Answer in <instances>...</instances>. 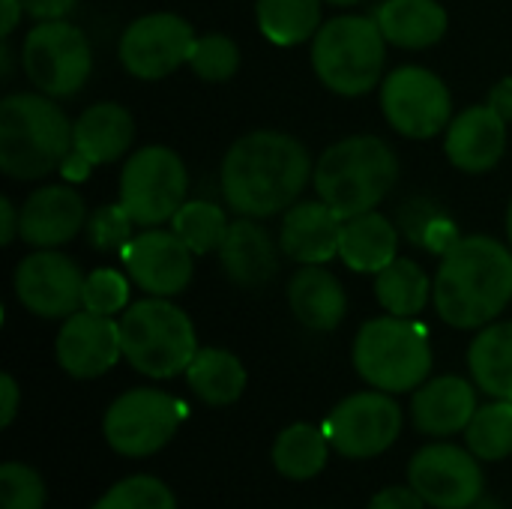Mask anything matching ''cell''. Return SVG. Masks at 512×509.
I'll list each match as a JSON object with an SVG mask.
<instances>
[{"label": "cell", "instance_id": "obj_4", "mask_svg": "<svg viewBox=\"0 0 512 509\" xmlns=\"http://www.w3.org/2000/svg\"><path fill=\"white\" fill-rule=\"evenodd\" d=\"M399 180V156L378 135H351L330 144L315 162V192L342 219L375 210Z\"/></svg>", "mask_w": 512, "mask_h": 509}, {"label": "cell", "instance_id": "obj_5", "mask_svg": "<svg viewBox=\"0 0 512 509\" xmlns=\"http://www.w3.org/2000/svg\"><path fill=\"white\" fill-rule=\"evenodd\" d=\"M354 369L384 393H408L432 375V339L417 318L381 315L360 327L354 339Z\"/></svg>", "mask_w": 512, "mask_h": 509}, {"label": "cell", "instance_id": "obj_13", "mask_svg": "<svg viewBox=\"0 0 512 509\" xmlns=\"http://www.w3.org/2000/svg\"><path fill=\"white\" fill-rule=\"evenodd\" d=\"M195 39V30L183 15L150 12L135 18L120 33L117 57L132 78L162 81L174 75L183 63H189Z\"/></svg>", "mask_w": 512, "mask_h": 509}, {"label": "cell", "instance_id": "obj_39", "mask_svg": "<svg viewBox=\"0 0 512 509\" xmlns=\"http://www.w3.org/2000/svg\"><path fill=\"white\" fill-rule=\"evenodd\" d=\"M429 504L411 486H390L372 498L369 509H426Z\"/></svg>", "mask_w": 512, "mask_h": 509}, {"label": "cell", "instance_id": "obj_20", "mask_svg": "<svg viewBox=\"0 0 512 509\" xmlns=\"http://www.w3.org/2000/svg\"><path fill=\"white\" fill-rule=\"evenodd\" d=\"M84 225L87 207L72 186H42L21 204V240L33 249H60Z\"/></svg>", "mask_w": 512, "mask_h": 509}, {"label": "cell", "instance_id": "obj_19", "mask_svg": "<svg viewBox=\"0 0 512 509\" xmlns=\"http://www.w3.org/2000/svg\"><path fill=\"white\" fill-rule=\"evenodd\" d=\"M444 153L465 174H489L507 153V120L489 102L465 108L447 126Z\"/></svg>", "mask_w": 512, "mask_h": 509}, {"label": "cell", "instance_id": "obj_43", "mask_svg": "<svg viewBox=\"0 0 512 509\" xmlns=\"http://www.w3.org/2000/svg\"><path fill=\"white\" fill-rule=\"evenodd\" d=\"M489 105H492L507 123H512V78H504V81H498V84L492 87Z\"/></svg>", "mask_w": 512, "mask_h": 509}, {"label": "cell", "instance_id": "obj_22", "mask_svg": "<svg viewBox=\"0 0 512 509\" xmlns=\"http://www.w3.org/2000/svg\"><path fill=\"white\" fill-rule=\"evenodd\" d=\"M477 408V387L471 381L459 375H441L417 387L411 399V420L423 435L450 438L468 429Z\"/></svg>", "mask_w": 512, "mask_h": 509}, {"label": "cell", "instance_id": "obj_8", "mask_svg": "<svg viewBox=\"0 0 512 509\" xmlns=\"http://www.w3.org/2000/svg\"><path fill=\"white\" fill-rule=\"evenodd\" d=\"M120 204L138 228H159L189 201L183 159L165 144L138 147L120 171Z\"/></svg>", "mask_w": 512, "mask_h": 509}, {"label": "cell", "instance_id": "obj_10", "mask_svg": "<svg viewBox=\"0 0 512 509\" xmlns=\"http://www.w3.org/2000/svg\"><path fill=\"white\" fill-rule=\"evenodd\" d=\"M186 420V405L162 390L138 387L111 402L102 420L108 447L126 459H147L159 453Z\"/></svg>", "mask_w": 512, "mask_h": 509}, {"label": "cell", "instance_id": "obj_28", "mask_svg": "<svg viewBox=\"0 0 512 509\" xmlns=\"http://www.w3.org/2000/svg\"><path fill=\"white\" fill-rule=\"evenodd\" d=\"M189 390L210 408L234 405L246 390V366L225 348H198L186 369Z\"/></svg>", "mask_w": 512, "mask_h": 509}, {"label": "cell", "instance_id": "obj_17", "mask_svg": "<svg viewBox=\"0 0 512 509\" xmlns=\"http://www.w3.org/2000/svg\"><path fill=\"white\" fill-rule=\"evenodd\" d=\"M54 354L66 375L78 381L102 378L123 357L120 324L108 315L78 309L75 315L63 321L57 342H54Z\"/></svg>", "mask_w": 512, "mask_h": 509}, {"label": "cell", "instance_id": "obj_21", "mask_svg": "<svg viewBox=\"0 0 512 509\" xmlns=\"http://www.w3.org/2000/svg\"><path fill=\"white\" fill-rule=\"evenodd\" d=\"M342 216L318 201H297L285 210L279 228V249L297 264H330L339 258V237H342Z\"/></svg>", "mask_w": 512, "mask_h": 509}, {"label": "cell", "instance_id": "obj_23", "mask_svg": "<svg viewBox=\"0 0 512 509\" xmlns=\"http://www.w3.org/2000/svg\"><path fill=\"white\" fill-rule=\"evenodd\" d=\"M219 264L237 288L252 291L276 276L279 249L258 219L240 216L228 225V234L219 246Z\"/></svg>", "mask_w": 512, "mask_h": 509}, {"label": "cell", "instance_id": "obj_14", "mask_svg": "<svg viewBox=\"0 0 512 509\" xmlns=\"http://www.w3.org/2000/svg\"><path fill=\"white\" fill-rule=\"evenodd\" d=\"M84 273L60 249H36L18 261L12 288L18 303L45 321H66L84 309Z\"/></svg>", "mask_w": 512, "mask_h": 509}, {"label": "cell", "instance_id": "obj_16", "mask_svg": "<svg viewBox=\"0 0 512 509\" xmlns=\"http://www.w3.org/2000/svg\"><path fill=\"white\" fill-rule=\"evenodd\" d=\"M126 276L147 297H177L195 276V252L171 228H144L120 252Z\"/></svg>", "mask_w": 512, "mask_h": 509}, {"label": "cell", "instance_id": "obj_32", "mask_svg": "<svg viewBox=\"0 0 512 509\" xmlns=\"http://www.w3.org/2000/svg\"><path fill=\"white\" fill-rule=\"evenodd\" d=\"M168 225L195 255H210V252H219L231 222L219 204L207 198H192L174 213Z\"/></svg>", "mask_w": 512, "mask_h": 509}, {"label": "cell", "instance_id": "obj_12", "mask_svg": "<svg viewBox=\"0 0 512 509\" xmlns=\"http://www.w3.org/2000/svg\"><path fill=\"white\" fill-rule=\"evenodd\" d=\"M333 450L345 459H375L402 435V408L393 393L366 390L342 399L324 423Z\"/></svg>", "mask_w": 512, "mask_h": 509}, {"label": "cell", "instance_id": "obj_41", "mask_svg": "<svg viewBox=\"0 0 512 509\" xmlns=\"http://www.w3.org/2000/svg\"><path fill=\"white\" fill-rule=\"evenodd\" d=\"M21 237V210H15L12 198H0V243L12 246V240Z\"/></svg>", "mask_w": 512, "mask_h": 509}, {"label": "cell", "instance_id": "obj_1", "mask_svg": "<svg viewBox=\"0 0 512 509\" xmlns=\"http://www.w3.org/2000/svg\"><path fill=\"white\" fill-rule=\"evenodd\" d=\"M312 174L309 150L294 135L258 129L228 147L219 186L237 216L270 219L300 201Z\"/></svg>", "mask_w": 512, "mask_h": 509}, {"label": "cell", "instance_id": "obj_38", "mask_svg": "<svg viewBox=\"0 0 512 509\" xmlns=\"http://www.w3.org/2000/svg\"><path fill=\"white\" fill-rule=\"evenodd\" d=\"M45 483L42 477L21 462H6L0 468V509H42Z\"/></svg>", "mask_w": 512, "mask_h": 509}, {"label": "cell", "instance_id": "obj_35", "mask_svg": "<svg viewBox=\"0 0 512 509\" xmlns=\"http://www.w3.org/2000/svg\"><path fill=\"white\" fill-rule=\"evenodd\" d=\"M93 509H177V501L162 480L138 474L114 483Z\"/></svg>", "mask_w": 512, "mask_h": 509}, {"label": "cell", "instance_id": "obj_37", "mask_svg": "<svg viewBox=\"0 0 512 509\" xmlns=\"http://www.w3.org/2000/svg\"><path fill=\"white\" fill-rule=\"evenodd\" d=\"M129 306V279L120 270H93L84 279V309L96 315H123Z\"/></svg>", "mask_w": 512, "mask_h": 509}, {"label": "cell", "instance_id": "obj_24", "mask_svg": "<svg viewBox=\"0 0 512 509\" xmlns=\"http://www.w3.org/2000/svg\"><path fill=\"white\" fill-rule=\"evenodd\" d=\"M288 306L294 318L315 333L336 330L348 315L345 288L324 264H303L288 279Z\"/></svg>", "mask_w": 512, "mask_h": 509}, {"label": "cell", "instance_id": "obj_44", "mask_svg": "<svg viewBox=\"0 0 512 509\" xmlns=\"http://www.w3.org/2000/svg\"><path fill=\"white\" fill-rule=\"evenodd\" d=\"M21 15H27L21 0H0V36L3 39H9V33L18 27Z\"/></svg>", "mask_w": 512, "mask_h": 509}, {"label": "cell", "instance_id": "obj_33", "mask_svg": "<svg viewBox=\"0 0 512 509\" xmlns=\"http://www.w3.org/2000/svg\"><path fill=\"white\" fill-rule=\"evenodd\" d=\"M468 450L480 462H501L512 453V402L495 399L480 405L465 429Z\"/></svg>", "mask_w": 512, "mask_h": 509}, {"label": "cell", "instance_id": "obj_6", "mask_svg": "<svg viewBox=\"0 0 512 509\" xmlns=\"http://www.w3.org/2000/svg\"><path fill=\"white\" fill-rule=\"evenodd\" d=\"M117 324L123 360L147 378H174L186 372L198 354L192 318L168 297H147L126 306Z\"/></svg>", "mask_w": 512, "mask_h": 509}, {"label": "cell", "instance_id": "obj_30", "mask_svg": "<svg viewBox=\"0 0 512 509\" xmlns=\"http://www.w3.org/2000/svg\"><path fill=\"white\" fill-rule=\"evenodd\" d=\"M330 438L327 429L312 423H294L279 432L273 444V465L288 480H312L327 468L330 459Z\"/></svg>", "mask_w": 512, "mask_h": 509}, {"label": "cell", "instance_id": "obj_31", "mask_svg": "<svg viewBox=\"0 0 512 509\" xmlns=\"http://www.w3.org/2000/svg\"><path fill=\"white\" fill-rule=\"evenodd\" d=\"M321 6L324 0H258V30L273 45H303L321 30Z\"/></svg>", "mask_w": 512, "mask_h": 509}, {"label": "cell", "instance_id": "obj_26", "mask_svg": "<svg viewBox=\"0 0 512 509\" xmlns=\"http://www.w3.org/2000/svg\"><path fill=\"white\" fill-rule=\"evenodd\" d=\"M399 231L390 219L369 210L342 222L339 258L354 273H381L399 255Z\"/></svg>", "mask_w": 512, "mask_h": 509}, {"label": "cell", "instance_id": "obj_46", "mask_svg": "<svg viewBox=\"0 0 512 509\" xmlns=\"http://www.w3.org/2000/svg\"><path fill=\"white\" fill-rule=\"evenodd\" d=\"M471 509H504V507H501L495 498H486V495H483V498H480V501H477Z\"/></svg>", "mask_w": 512, "mask_h": 509}, {"label": "cell", "instance_id": "obj_2", "mask_svg": "<svg viewBox=\"0 0 512 509\" xmlns=\"http://www.w3.org/2000/svg\"><path fill=\"white\" fill-rule=\"evenodd\" d=\"M435 312L456 330H483L512 303V249L489 234L453 240L438 264Z\"/></svg>", "mask_w": 512, "mask_h": 509}, {"label": "cell", "instance_id": "obj_25", "mask_svg": "<svg viewBox=\"0 0 512 509\" xmlns=\"http://www.w3.org/2000/svg\"><path fill=\"white\" fill-rule=\"evenodd\" d=\"M384 39L396 48L423 51L444 39L447 9L438 0H384L375 12Z\"/></svg>", "mask_w": 512, "mask_h": 509}, {"label": "cell", "instance_id": "obj_3", "mask_svg": "<svg viewBox=\"0 0 512 509\" xmlns=\"http://www.w3.org/2000/svg\"><path fill=\"white\" fill-rule=\"evenodd\" d=\"M75 123L45 93L0 99V171L12 180H42L72 153Z\"/></svg>", "mask_w": 512, "mask_h": 509}, {"label": "cell", "instance_id": "obj_48", "mask_svg": "<svg viewBox=\"0 0 512 509\" xmlns=\"http://www.w3.org/2000/svg\"><path fill=\"white\" fill-rule=\"evenodd\" d=\"M324 3H333V6H357L363 0H324Z\"/></svg>", "mask_w": 512, "mask_h": 509}, {"label": "cell", "instance_id": "obj_47", "mask_svg": "<svg viewBox=\"0 0 512 509\" xmlns=\"http://www.w3.org/2000/svg\"><path fill=\"white\" fill-rule=\"evenodd\" d=\"M507 243H510V249H512V201H510V210H507Z\"/></svg>", "mask_w": 512, "mask_h": 509}, {"label": "cell", "instance_id": "obj_27", "mask_svg": "<svg viewBox=\"0 0 512 509\" xmlns=\"http://www.w3.org/2000/svg\"><path fill=\"white\" fill-rule=\"evenodd\" d=\"M474 384L492 396L512 402V321L486 324L468 348Z\"/></svg>", "mask_w": 512, "mask_h": 509}, {"label": "cell", "instance_id": "obj_34", "mask_svg": "<svg viewBox=\"0 0 512 509\" xmlns=\"http://www.w3.org/2000/svg\"><path fill=\"white\" fill-rule=\"evenodd\" d=\"M189 66L201 81H213V84L231 81L240 69V48L225 33L198 36L189 54Z\"/></svg>", "mask_w": 512, "mask_h": 509}, {"label": "cell", "instance_id": "obj_15", "mask_svg": "<svg viewBox=\"0 0 512 509\" xmlns=\"http://www.w3.org/2000/svg\"><path fill=\"white\" fill-rule=\"evenodd\" d=\"M408 486L435 509H471L483 498L480 459L456 444H429L408 465Z\"/></svg>", "mask_w": 512, "mask_h": 509}, {"label": "cell", "instance_id": "obj_29", "mask_svg": "<svg viewBox=\"0 0 512 509\" xmlns=\"http://www.w3.org/2000/svg\"><path fill=\"white\" fill-rule=\"evenodd\" d=\"M432 288L435 282L429 273L411 258H396L381 273H375V297L384 312L396 318H417L429 306Z\"/></svg>", "mask_w": 512, "mask_h": 509}, {"label": "cell", "instance_id": "obj_42", "mask_svg": "<svg viewBox=\"0 0 512 509\" xmlns=\"http://www.w3.org/2000/svg\"><path fill=\"white\" fill-rule=\"evenodd\" d=\"M0 393H3V414H0V426H12L15 414H18V402H21V393H18V384L12 375H3L0 378Z\"/></svg>", "mask_w": 512, "mask_h": 509}, {"label": "cell", "instance_id": "obj_7", "mask_svg": "<svg viewBox=\"0 0 512 509\" xmlns=\"http://www.w3.org/2000/svg\"><path fill=\"white\" fill-rule=\"evenodd\" d=\"M387 39L375 15H336L312 39V69L339 96H366L384 81Z\"/></svg>", "mask_w": 512, "mask_h": 509}, {"label": "cell", "instance_id": "obj_18", "mask_svg": "<svg viewBox=\"0 0 512 509\" xmlns=\"http://www.w3.org/2000/svg\"><path fill=\"white\" fill-rule=\"evenodd\" d=\"M135 141V120L117 102H96L75 120L72 153L63 162V174L81 180L93 165L117 162Z\"/></svg>", "mask_w": 512, "mask_h": 509}, {"label": "cell", "instance_id": "obj_40", "mask_svg": "<svg viewBox=\"0 0 512 509\" xmlns=\"http://www.w3.org/2000/svg\"><path fill=\"white\" fill-rule=\"evenodd\" d=\"M78 0H21L24 12L36 21H60L75 9Z\"/></svg>", "mask_w": 512, "mask_h": 509}, {"label": "cell", "instance_id": "obj_9", "mask_svg": "<svg viewBox=\"0 0 512 509\" xmlns=\"http://www.w3.org/2000/svg\"><path fill=\"white\" fill-rule=\"evenodd\" d=\"M21 66L39 93L66 99L87 84L93 72V48L87 36L66 18L36 21V27H30L24 36Z\"/></svg>", "mask_w": 512, "mask_h": 509}, {"label": "cell", "instance_id": "obj_45", "mask_svg": "<svg viewBox=\"0 0 512 509\" xmlns=\"http://www.w3.org/2000/svg\"><path fill=\"white\" fill-rule=\"evenodd\" d=\"M0 63H3V69H0V78L6 81V78H9V72H12V66H9V45H6V42L0 45Z\"/></svg>", "mask_w": 512, "mask_h": 509}, {"label": "cell", "instance_id": "obj_11", "mask_svg": "<svg viewBox=\"0 0 512 509\" xmlns=\"http://www.w3.org/2000/svg\"><path fill=\"white\" fill-rule=\"evenodd\" d=\"M381 111L399 135L426 141L447 132L453 120V96L432 69L399 66L381 81Z\"/></svg>", "mask_w": 512, "mask_h": 509}, {"label": "cell", "instance_id": "obj_36", "mask_svg": "<svg viewBox=\"0 0 512 509\" xmlns=\"http://www.w3.org/2000/svg\"><path fill=\"white\" fill-rule=\"evenodd\" d=\"M135 219L126 213V207L117 204H102L99 210H93L87 216V240L93 249L99 252H123V246L135 237Z\"/></svg>", "mask_w": 512, "mask_h": 509}]
</instances>
